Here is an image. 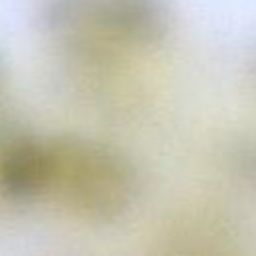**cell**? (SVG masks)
<instances>
[{
  "label": "cell",
  "mask_w": 256,
  "mask_h": 256,
  "mask_svg": "<svg viewBox=\"0 0 256 256\" xmlns=\"http://www.w3.org/2000/svg\"><path fill=\"white\" fill-rule=\"evenodd\" d=\"M48 148V190L68 208L96 222L116 220L130 210L138 194V176L122 154L80 136L58 138Z\"/></svg>",
  "instance_id": "cell-1"
},
{
  "label": "cell",
  "mask_w": 256,
  "mask_h": 256,
  "mask_svg": "<svg viewBox=\"0 0 256 256\" xmlns=\"http://www.w3.org/2000/svg\"><path fill=\"white\" fill-rule=\"evenodd\" d=\"M94 18L108 32L138 44H154L168 32L164 0H98Z\"/></svg>",
  "instance_id": "cell-2"
},
{
  "label": "cell",
  "mask_w": 256,
  "mask_h": 256,
  "mask_svg": "<svg viewBox=\"0 0 256 256\" xmlns=\"http://www.w3.org/2000/svg\"><path fill=\"white\" fill-rule=\"evenodd\" d=\"M50 172L48 144L16 142L0 164V188L10 200L28 202L50 188Z\"/></svg>",
  "instance_id": "cell-3"
},
{
  "label": "cell",
  "mask_w": 256,
  "mask_h": 256,
  "mask_svg": "<svg viewBox=\"0 0 256 256\" xmlns=\"http://www.w3.org/2000/svg\"><path fill=\"white\" fill-rule=\"evenodd\" d=\"M4 76H6V68H4V60H2V56H0V86H2V82H4Z\"/></svg>",
  "instance_id": "cell-4"
}]
</instances>
